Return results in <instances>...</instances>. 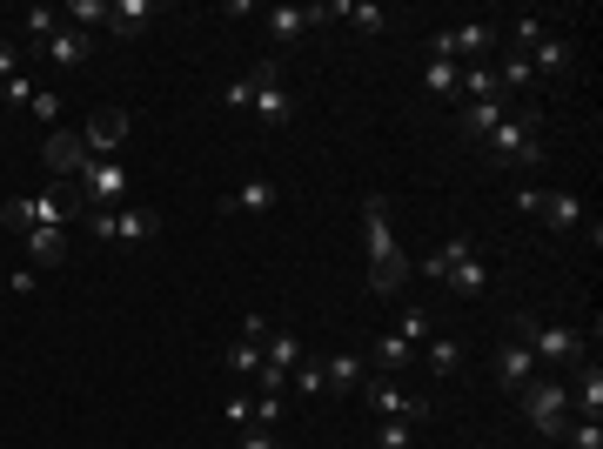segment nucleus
I'll use <instances>...</instances> for the list:
<instances>
[{"instance_id": "obj_1", "label": "nucleus", "mask_w": 603, "mask_h": 449, "mask_svg": "<svg viewBox=\"0 0 603 449\" xmlns=\"http://www.w3.org/2000/svg\"><path fill=\"white\" fill-rule=\"evenodd\" d=\"M362 228H369V295L389 302V295H402V282H409V255H402L396 228H389V202H382V195L362 202Z\"/></svg>"}, {"instance_id": "obj_2", "label": "nucleus", "mask_w": 603, "mask_h": 449, "mask_svg": "<svg viewBox=\"0 0 603 449\" xmlns=\"http://www.w3.org/2000/svg\"><path fill=\"white\" fill-rule=\"evenodd\" d=\"M536 128H543V114H536V108H510V121L483 135V155H490L496 168H543L550 148H543Z\"/></svg>"}, {"instance_id": "obj_3", "label": "nucleus", "mask_w": 603, "mask_h": 449, "mask_svg": "<svg viewBox=\"0 0 603 449\" xmlns=\"http://www.w3.org/2000/svg\"><path fill=\"white\" fill-rule=\"evenodd\" d=\"M516 403H523V416H530L536 436L563 443V429H570V389H563V382H530Z\"/></svg>"}, {"instance_id": "obj_4", "label": "nucleus", "mask_w": 603, "mask_h": 449, "mask_svg": "<svg viewBox=\"0 0 603 449\" xmlns=\"http://www.w3.org/2000/svg\"><path fill=\"white\" fill-rule=\"evenodd\" d=\"M74 215H88V208H81V195H74V202H61V195H21V202L0 208V222L21 228V235H27V228H67Z\"/></svg>"}, {"instance_id": "obj_5", "label": "nucleus", "mask_w": 603, "mask_h": 449, "mask_svg": "<svg viewBox=\"0 0 603 449\" xmlns=\"http://www.w3.org/2000/svg\"><path fill=\"white\" fill-rule=\"evenodd\" d=\"M362 403L376 409V423H429V403L423 396H409L396 376H369L362 382Z\"/></svg>"}, {"instance_id": "obj_6", "label": "nucleus", "mask_w": 603, "mask_h": 449, "mask_svg": "<svg viewBox=\"0 0 603 449\" xmlns=\"http://www.w3.org/2000/svg\"><path fill=\"white\" fill-rule=\"evenodd\" d=\"M583 329H570V322H523V349L543 362H583Z\"/></svg>"}, {"instance_id": "obj_7", "label": "nucleus", "mask_w": 603, "mask_h": 449, "mask_svg": "<svg viewBox=\"0 0 603 449\" xmlns=\"http://www.w3.org/2000/svg\"><path fill=\"white\" fill-rule=\"evenodd\" d=\"M128 135H134V114H128V108H94V114H88V128H81V141H88V155H94V161H121Z\"/></svg>"}, {"instance_id": "obj_8", "label": "nucleus", "mask_w": 603, "mask_h": 449, "mask_svg": "<svg viewBox=\"0 0 603 449\" xmlns=\"http://www.w3.org/2000/svg\"><path fill=\"white\" fill-rule=\"evenodd\" d=\"M88 141H81V128H54V135H47L41 141V168H47V175H54V181H81V175H88Z\"/></svg>"}, {"instance_id": "obj_9", "label": "nucleus", "mask_w": 603, "mask_h": 449, "mask_svg": "<svg viewBox=\"0 0 603 449\" xmlns=\"http://www.w3.org/2000/svg\"><path fill=\"white\" fill-rule=\"evenodd\" d=\"M128 168L121 161H88V175H81V208H121L128 202Z\"/></svg>"}, {"instance_id": "obj_10", "label": "nucleus", "mask_w": 603, "mask_h": 449, "mask_svg": "<svg viewBox=\"0 0 603 449\" xmlns=\"http://www.w3.org/2000/svg\"><path fill=\"white\" fill-rule=\"evenodd\" d=\"M255 114H262V128H289L295 121V88L282 81L275 61H262V88H255Z\"/></svg>"}, {"instance_id": "obj_11", "label": "nucleus", "mask_w": 603, "mask_h": 449, "mask_svg": "<svg viewBox=\"0 0 603 449\" xmlns=\"http://www.w3.org/2000/svg\"><path fill=\"white\" fill-rule=\"evenodd\" d=\"M88 54H94V34H81V27H61L54 41L27 47V61H47V68H88Z\"/></svg>"}, {"instance_id": "obj_12", "label": "nucleus", "mask_w": 603, "mask_h": 449, "mask_svg": "<svg viewBox=\"0 0 603 449\" xmlns=\"http://www.w3.org/2000/svg\"><path fill=\"white\" fill-rule=\"evenodd\" d=\"M456 121H463L469 141H483L490 128H503V121H510V94H490V101H456Z\"/></svg>"}, {"instance_id": "obj_13", "label": "nucleus", "mask_w": 603, "mask_h": 449, "mask_svg": "<svg viewBox=\"0 0 603 449\" xmlns=\"http://www.w3.org/2000/svg\"><path fill=\"white\" fill-rule=\"evenodd\" d=\"M536 215L550 222V235H577L583 228V202L563 195V188H543V195H536Z\"/></svg>"}, {"instance_id": "obj_14", "label": "nucleus", "mask_w": 603, "mask_h": 449, "mask_svg": "<svg viewBox=\"0 0 603 449\" xmlns=\"http://www.w3.org/2000/svg\"><path fill=\"white\" fill-rule=\"evenodd\" d=\"M362 382H369V362H362L356 349H342V356L322 362V389H335V396H362Z\"/></svg>"}, {"instance_id": "obj_15", "label": "nucleus", "mask_w": 603, "mask_h": 449, "mask_svg": "<svg viewBox=\"0 0 603 449\" xmlns=\"http://www.w3.org/2000/svg\"><path fill=\"white\" fill-rule=\"evenodd\" d=\"M496 382H503L510 396H523V389L536 382V356L523 349V342H503V349H496Z\"/></svg>"}, {"instance_id": "obj_16", "label": "nucleus", "mask_w": 603, "mask_h": 449, "mask_svg": "<svg viewBox=\"0 0 603 449\" xmlns=\"http://www.w3.org/2000/svg\"><path fill=\"white\" fill-rule=\"evenodd\" d=\"M67 262V228H27V269L47 275Z\"/></svg>"}, {"instance_id": "obj_17", "label": "nucleus", "mask_w": 603, "mask_h": 449, "mask_svg": "<svg viewBox=\"0 0 603 449\" xmlns=\"http://www.w3.org/2000/svg\"><path fill=\"white\" fill-rule=\"evenodd\" d=\"M155 14H161L155 0H108V34H114V41H134Z\"/></svg>"}, {"instance_id": "obj_18", "label": "nucleus", "mask_w": 603, "mask_h": 449, "mask_svg": "<svg viewBox=\"0 0 603 449\" xmlns=\"http://www.w3.org/2000/svg\"><path fill=\"white\" fill-rule=\"evenodd\" d=\"M148 235H155V208H141V202L114 208V248H141Z\"/></svg>"}, {"instance_id": "obj_19", "label": "nucleus", "mask_w": 603, "mask_h": 449, "mask_svg": "<svg viewBox=\"0 0 603 449\" xmlns=\"http://www.w3.org/2000/svg\"><path fill=\"white\" fill-rule=\"evenodd\" d=\"M530 68H536V74H557V81H563V74L577 68V47L563 41V34H543V41L530 47Z\"/></svg>"}, {"instance_id": "obj_20", "label": "nucleus", "mask_w": 603, "mask_h": 449, "mask_svg": "<svg viewBox=\"0 0 603 449\" xmlns=\"http://www.w3.org/2000/svg\"><path fill=\"white\" fill-rule=\"evenodd\" d=\"M302 34H309V7H289V0H282V7H268V41H275V47L302 41Z\"/></svg>"}, {"instance_id": "obj_21", "label": "nucleus", "mask_w": 603, "mask_h": 449, "mask_svg": "<svg viewBox=\"0 0 603 449\" xmlns=\"http://www.w3.org/2000/svg\"><path fill=\"white\" fill-rule=\"evenodd\" d=\"M583 376H577V389H570V409H583V416H603V369L590 356L577 362Z\"/></svg>"}, {"instance_id": "obj_22", "label": "nucleus", "mask_w": 603, "mask_h": 449, "mask_svg": "<svg viewBox=\"0 0 603 449\" xmlns=\"http://www.w3.org/2000/svg\"><path fill=\"white\" fill-rule=\"evenodd\" d=\"M275 202H282V195H275V181H242V188L228 195V215H268Z\"/></svg>"}, {"instance_id": "obj_23", "label": "nucleus", "mask_w": 603, "mask_h": 449, "mask_svg": "<svg viewBox=\"0 0 603 449\" xmlns=\"http://www.w3.org/2000/svg\"><path fill=\"white\" fill-rule=\"evenodd\" d=\"M423 88H429V101H456V88H463V68H456V61H443V54H429Z\"/></svg>"}, {"instance_id": "obj_24", "label": "nucleus", "mask_w": 603, "mask_h": 449, "mask_svg": "<svg viewBox=\"0 0 603 449\" xmlns=\"http://www.w3.org/2000/svg\"><path fill=\"white\" fill-rule=\"evenodd\" d=\"M469 248H476V242H469V235H449V242L436 248V255H423V275H429V282H449V269L463 262Z\"/></svg>"}, {"instance_id": "obj_25", "label": "nucleus", "mask_w": 603, "mask_h": 449, "mask_svg": "<svg viewBox=\"0 0 603 449\" xmlns=\"http://www.w3.org/2000/svg\"><path fill=\"white\" fill-rule=\"evenodd\" d=\"M416 356V342H402L396 329H389V336H376V369L382 376H402V362Z\"/></svg>"}, {"instance_id": "obj_26", "label": "nucleus", "mask_w": 603, "mask_h": 449, "mask_svg": "<svg viewBox=\"0 0 603 449\" xmlns=\"http://www.w3.org/2000/svg\"><path fill=\"white\" fill-rule=\"evenodd\" d=\"M61 27H81V34H88V27H108V0H67Z\"/></svg>"}, {"instance_id": "obj_27", "label": "nucleus", "mask_w": 603, "mask_h": 449, "mask_svg": "<svg viewBox=\"0 0 603 449\" xmlns=\"http://www.w3.org/2000/svg\"><path fill=\"white\" fill-rule=\"evenodd\" d=\"M21 27H27V47L54 41V34H61V7H27V14H21Z\"/></svg>"}, {"instance_id": "obj_28", "label": "nucleus", "mask_w": 603, "mask_h": 449, "mask_svg": "<svg viewBox=\"0 0 603 449\" xmlns=\"http://www.w3.org/2000/svg\"><path fill=\"white\" fill-rule=\"evenodd\" d=\"M483 282H490V269H483V255H476V248H469L463 262H456V269H449V289H456V295H476V289H483Z\"/></svg>"}, {"instance_id": "obj_29", "label": "nucleus", "mask_w": 603, "mask_h": 449, "mask_svg": "<svg viewBox=\"0 0 603 449\" xmlns=\"http://www.w3.org/2000/svg\"><path fill=\"white\" fill-rule=\"evenodd\" d=\"M262 362H275V369H295V362H309V356H302V336H295V329H275Z\"/></svg>"}, {"instance_id": "obj_30", "label": "nucleus", "mask_w": 603, "mask_h": 449, "mask_svg": "<svg viewBox=\"0 0 603 449\" xmlns=\"http://www.w3.org/2000/svg\"><path fill=\"white\" fill-rule=\"evenodd\" d=\"M255 88H262V68H248L242 81H228V88H222V108H228V114H242V108H255Z\"/></svg>"}, {"instance_id": "obj_31", "label": "nucleus", "mask_w": 603, "mask_h": 449, "mask_svg": "<svg viewBox=\"0 0 603 449\" xmlns=\"http://www.w3.org/2000/svg\"><path fill=\"white\" fill-rule=\"evenodd\" d=\"M536 81V68H530V54H510V61H503V68H496V88L510 94V88H530Z\"/></svg>"}, {"instance_id": "obj_32", "label": "nucleus", "mask_w": 603, "mask_h": 449, "mask_svg": "<svg viewBox=\"0 0 603 449\" xmlns=\"http://www.w3.org/2000/svg\"><path fill=\"white\" fill-rule=\"evenodd\" d=\"M429 369L436 376H463V342H429Z\"/></svg>"}, {"instance_id": "obj_33", "label": "nucleus", "mask_w": 603, "mask_h": 449, "mask_svg": "<svg viewBox=\"0 0 603 449\" xmlns=\"http://www.w3.org/2000/svg\"><path fill=\"white\" fill-rule=\"evenodd\" d=\"M563 443L570 449H603V416H583V423L563 429Z\"/></svg>"}, {"instance_id": "obj_34", "label": "nucleus", "mask_w": 603, "mask_h": 449, "mask_svg": "<svg viewBox=\"0 0 603 449\" xmlns=\"http://www.w3.org/2000/svg\"><path fill=\"white\" fill-rule=\"evenodd\" d=\"M228 369H235V376H255V369H262V342H235V349H228Z\"/></svg>"}, {"instance_id": "obj_35", "label": "nucleus", "mask_w": 603, "mask_h": 449, "mask_svg": "<svg viewBox=\"0 0 603 449\" xmlns=\"http://www.w3.org/2000/svg\"><path fill=\"white\" fill-rule=\"evenodd\" d=\"M543 34H550V27L536 21V14H530V21H516V27H510V54H530V47L543 41Z\"/></svg>"}, {"instance_id": "obj_36", "label": "nucleus", "mask_w": 603, "mask_h": 449, "mask_svg": "<svg viewBox=\"0 0 603 449\" xmlns=\"http://www.w3.org/2000/svg\"><path fill=\"white\" fill-rule=\"evenodd\" d=\"M289 389H302V396H322V362H295V369H289Z\"/></svg>"}, {"instance_id": "obj_37", "label": "nucleus", "mask_w": 603, "mask_h": 449, "mask_svg": "<svg viewBox=\"0 0 603 449\" xmlns=\"http://www.w3.org/2000/svg\"><path fill=\"white\" fill-rule=\"evenodd\" d=\"M289 416V396H255V429H275Z\"/></svg>"}, {"instance_id": "obj_38", "label": "nucleus", "mask_w": 603, "mask_h": 449, "mask_svg": "<svg viewBox=\"0 0 603 449\" xmlns=\"http://www.w3.org/2000/svg\"><path fill=\"white\" fill-rule=\"evenodd\" d=\"M396 336H402V342H423V336H429V309H402V315H396Z\"/></svg>"}, {"instance_id": "obj_39", "label": "nucleus", "mask_w": 603, "mask_h": 449, "mask_svg": "<svg viewBox=\"0 0 603 449\" xmlns=\"http://www.w3.org/2000/svg\"><path fill=\"white\" fill-rule=\"evenodd\" d=\"M349 27H356V34H382V27H389V14H382V7H349Z\"/></svg>"}, {"instance_id": "obj_40", "label": "nucleus", "mask_w": 603, "mask_h": 449, "mask_svg": "<svg viewBox=\"0 0 603 449\" xmlns=\"http://www.w3.org/2000/svg\"><path fill=\"white\" fill-rule=\"evenodd\" d=\"M416 429H423V423H382L376 443H382V449H409V443H416Z\"/></svg>"}, {"instance_id": "obj_41", "label": "nucleus", "mask_w": 603, "mask_h": 449, "mask_svg": "<svg viewBox=\"0 0 603 449\" xmlns=\"http://www.w3.org/2000/svg\"><path fill=\"white\" fill-rule=\"evenodd\" d=\"M228 423L235 429H255V403H248V396H228V409H222Z\"/></svg>"}, {"instance_id": "obj_42", "label": "nucleus", "mask_w": 603, "mask_h": 449, "mask_svg": "<svg viewBox=\"0 0 603 449\" xmlns=\"http://www.w3.org/2000/svg\"><path fill=\"white\" fill-rule=\"evenodd\" d=\"M27 68V47H14V41H0V74H7V81H14V74Z\"/></svg>"}, {"instance_id": "obj_43", "label": "nucleus", "mask_w": 603, "mask_h": 449, "mask_svg": "<svg viewBox=\"0 0 603 449\" xmlns=\"http://www.w3.org/2000/svg\"><path fill=\"white\" fill-rule=\"evenodd\" d=\"M27 114H34V121H61V94H34Z\"/></svg>"}, {"instance_id": "obj_44", "label": "nucleus", "mask_w": 603, "mask_h": 449, "mask_svg": "<svg viewBox=\"0 0 603 449\" xmlns=\"http://www.w3.org/2000/svg\"><path fill=\"white\" fill-rule=\"evenodd\" d=\"M34 94H41V88H34V74H14V81H7V101H14V108H27Z\"/></svg>"}, {"instance_id": "obj_45", "label": "nucleus", "mask_w": 603, "mask_h": 449, "mask_svg": "<svg viewBox=\"0 0 603 449\" xmlns=\"http://www.w3.org/2000/svg\"><path fill=\"white\" fill-rule=\"evenodd\" d=\"M235 449H282V436H275V429H242V443Z\"/></svg>"}, {"instance_id": "obj_46", "label": "nucleus", "mask_w": 603, "mask_h": 449, "mask_svg": "<svg viewBox=\"0 0 603 449\" xmlns=\"http://www.w3.org/2000/svg\"><path fill=\"white\" fill-rule=\"evenodd\" d=\"M7 289H14V295H34V289H41V275H34V269H27V262H21V269L7 275Z\"/></svg>"}]
</instances>
